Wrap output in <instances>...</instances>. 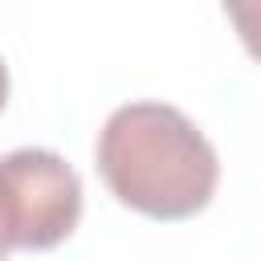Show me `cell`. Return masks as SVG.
<instances>
[{
  "mask_svg": "<svg viewBox=\"0 0 261 261\" xmlns=\"http://www.w3.org/2000/svg\"><path fill=\"white\" fill-rule=\"evenodd\" d=\"M98 171L118 204L151 220L204 212L220 179L212 143L167 102L118 106L98 135Z\"/></svg>",
  "mask_w": 261,
  "mask_h": 261,
  "instance_id": "6da1fadb",
  "label": "cell"
},
{
  "mask_svg": "<svg viewBox=\"0 0 261 261\" xmlns=\"http://www.w3.org/2000/svg\"><path fill=\"white\" fill-rule=\"evenodd\" d=\"M12 253V245H8V232H4V220H0V261Z\"/></svg>",
  "mask_w": 261,
  "mask_h": 261,
  "instance_id": "5b68a950",
  "label": "cell"
},
{
  "mask_svg": "<svg viewBox=\"0 0 261 261\" xmlns=\"http://www.w3.org/2000/svg\"><path fill=\"white\" fill-rule=\"evenodd\" d=\"M0 220L12 249H53L82 220V179L57 155L20 147L0 159Z\"/></svg>",
  "mask_w": 261,
  "mask_h": 261,
  "instance_id": "7a4b0ae2",
  "label": "cell"
},
{
  "mask_svg": "<svg viewBox=\"0 0 261 261\" xmlns=\"http://www.w3.org/2000/svg\"><path fill=\"white\" fill-rule=\"evenodd\" d=\"M224 16L237 24L245 49L261 61V0H253V4H224Z\"/></svg>",
  "mask_w": 261,
  "mask_h": 261,
  "instance_id": "3957f363",
  "label": "cell"
},
{
  "mask_svg": "<svg viewBox=\"0 0 261 261\" xmlns=\"http://www.w3.org/2000/svg\"><path fill=\"white\" fill-rule=\"evenodd\" d=\"M4 102H8V65L0 61V110H4Z\"/></svg>",
  "mask_w": 261,
  "mask_h": 261,
  "instance_id": "277c9868",
  "label": "cell"
}]
</instances>
